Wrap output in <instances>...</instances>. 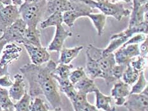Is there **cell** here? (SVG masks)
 <instances>
[{"instance_id": "cell-1", "label": "cell", "mask_w": 148, "mask_h": 111, "mask_svg": "<svg viewBox=\"0 0 148 111\" xmlns=\"http://www.w3.org/2000/svg\"><path fill=\"white\" fill-rule=\"evenodd\" d=\"M57 63L51 60L45 65L27 63L19 69L29 84V92L32 98L44 95L50 104L55 108L60 107L61 97L53 74Z\"/></svg>"}, {"instance_id": "cell-2", "label": "cell", "mask_w": 148, "mask_h": 111, "mask_svg": "<svg viewBox=\"0 0 148 111\" xmlns=\"http://www.w3.org/2000/svg\"><path fill=\"white\" fill-rule=\"evenodd\" d=\"M86 52L97 61L101 71V78L104 79L106 84L109 86L115 82L112 74V69L116 64L114 53H104L103 48H99L92 44L87 46Z\"/></svg>"}, {"instance_id": "cell-3", "label": "cell", "mask_w": 148, "mask_h": 111, "mask_svg": "<svg viewBox=\"0 0 148 111\" xmlns=\"http://www.w3.org/2000/svg\"><path fill=\"white\" fill-rule=\"evenodd\" d=\"M21 18L27 27H37L47 12V1L41 0L33 2H23L19 6Z\"/></svg>"}, {"instance_id": "cell-4", "label": "cell", "mask_w": 148, "mask_h": 111, "mask_svg": "<svg viewBox=\"0 0 148 111\" xmlns=\"http://www.w3.org/2000/svg\"><path fill=\"white\" fill-rule=\"evenodd\" d=\"M147 25L148 22H144V23L137 25V26H128L126 29L120 32V33L112 35L110 38V43L106 48H103V53H114L116 50H118L119 48H120L135 34L143 33L147 35Z\"/></svg>"}, {"instance_id": "cell-5", "label": "cell", "mask_w": 148, "mask_h": 111, "mask_svg": "<svg viewBox=\"0 0 148 111\" xmlns=\"http://www.w3.org/2000/svg\"><path fill=\"white\" fill-rule=\"evenodd\" d=\"M95 8L106 16L114 17L116 20L120 21L123 17L130 16L131 10L125 7L124 4L120 2L112 3L109 0H95Z\"/></svg>"}, {"instance_id": "cell-6", "label": "cell", "mask_w": 148, "mask_h": 111, "mask_svg": "<svg viewBox=\"0 0 148 111\" xmlns=\"http://www.w3.org/2000/svg\"><path fill=\"white\" fill-rule=\"evenodd\" d=\"M26 29L27 25L20 18L4 31L1 37L7 41L8 43H17L23 44Z\"/></svg>"}, {"instance_id": "cell-7", "label": "cell", "mask_w": 148, "mask_h": 111, "mask_svg": "<svg viewBox=\"0 0 148 111\" xmlns=\"http://www.w3.org/2000/svg\"><path fill=\"white\" fill-rule=\"evenodd\" d=\"M113 53L116 64L127 65L135 57L140 55L139 44H132L123 45Z\"/></svg>"}, {"instance_id": "cell-8", "label": "cell", "mask_w": 148, "mask_h": 111, "mask_svg": "<svg viewBox=\"0 0 148 111\" xmlns=\"http://www.w3.org/2000/svg\"><path fill=\"white\" fill-rule=\"evenodd\" d=\"M21 18L18 7L14 5L4 6L0 10V33L5 29Z\"/></svg>"}, {"instance_id": "cell-9", "label": "cell", "mask_w": 148, "mask_h": 111, "mask_svg": "<svg viewBox=\"0 0 148 111\" xmlns=\"http://www.w3.org/2000/svg\"><path fill=\"white\" fill-rule=\"evenodd\" d=\"M123 106L128 110L148 111L147 87L139 94H130Z\"/></svg>"}, {"instance_id": "cell-10", "label": "cell", "mask_w": 148, "mask_h": 111, "mask_svg": "<svg viewBox=\"0 0 148 111\" xmlns=\"http://www.w3.org/2000/svg\"><path fill=\"white\" fill-rule=\"evenodd\" d=\"M29 57L31 63L36 65H41L50 60V55L46 48L36 46L31 44H23Z\"/></svg>"}, {"instance_id": "cell-11", "label": "cell", "mask_w": 148, "mask_h": 111, "mask_svg": "<svg viewBox=\"0 0 148 111\" xmlns=\"http://www.w3.org/2000/svg\"><path fill=\"white\" fill-rule=\"evenodd\" d=\"M22 48L17 46L15 43H7L2 52L0 57V66L8 67L14 61L17 60L20 57Z\"/></svg>"}, {"instance_id": "cell-12", "label": "cell", "mask_w": 148, "mask_h": 111, "mask_svg": "<svg viewBox=\"0 0 148 111\" xmlns=\"http://www.w3.org/2000/svg\"><path fill=\"white\" fill-rule=\"evenodd\" d=\"M148 4H140L136 2H133L132 10L130 13V18L128 24L129 27L137 26L144 22H148Z\"/></svg>"}, {"instance_id": "cell-13", "label": "cell", "mask_w": 148, "mask_h": 111, "mask_svg": "<svg viewBox=\"0 0 148 111\" xmlns=\"http://www.w3.org/2000/svg\"><path fill=\"white\" fill-rule=\"evenodd\" d=\"M54 37L48 46V50L50 52H60L64 47V44L66 39L73 36L71 31L66 30L62 25H57Z\"/></svg>"}, {"instance_id": "cell-14", "label": "cell", "mask_w": 148, "mask_h": 111, "mask_svg": "<svg viewBox=\"0 0 148 111\" xmlns=\"http://www.w3.org/2000/svg\"><path fill=\"white\" fill-rule=\"evenodd\" d=\"M130 86L123 81L115 82L111 91V96L114 99L115 106H123L127 97L130 94Z\"/></svg>"}, {"instance_id": "cell-15", "label": "cell", "mask_w": 148, "mask_h": 111, "mask_svg": "<svg viewBox=\"0 0 148 111\" xmlns=\"http://www.w3.org/2000/svg\"><path fill=\"white\" fill-rule=\"evenodd\" d=\"M14 81L12 85L10 87L8 93L11 99L18 101L24 96L27 90L25 88L23 75L20 73H17L14 75Z\"/></svg>"}, {"instance_id": "cell-16", "label": "cell", "mask_w": 148, "mask_h": 111, "mask_svg": "<svg viewBox=\"0 0 148 111\" xmlns=\"http://www.w3.org/2000/svg\"><path fill=\"white\" fill-rule=\"evenodd\" d=\"M94 93L95 95V107L98 110L115 111L114 101L111 96H108L102 93L98 88L95 89Z\"/></svg>"}, {"instance_id": "cell-17", "label": "cell", "mask_w": 148, "mask_h": 111, "mask_svg": "<svg viewBox=\"0 0 148 111\" xmlns=\"http://www.w3.org/2000/svg\"><path fill=\"white\" fill-rule=\"evenodd\" d=\"M87 95L77 91L75 96L70 100L75 111H99L95 106L88 102Z\"/></svg>"}, {"instance_id": "cell-18", "label": "cell", "mask_w": 148, "mask_h": 111, "mask_svg": "<svg viewBox=\"0 0 148 111\" xmlns=\"http://www.w3.org/2000/svg\"><path fill=\"white\" fill-rule=\"evenodd\" d=\"M73 8V4L68 0H50L47 1L46 13L50 15L54 12L64 13Z\"/></svg>"}, {"instance_id": "cell-19", "label": "cell", "mask_w": 148, "mask_h": 111, "mask_svg": "<svg viewBox=\"0 0 148 111\" xmlns=\"http://www.w3.org/2000/svg\"><path fill=\"white\" fill-rule=\"evenodd\" d=\"M83 49V46H75L71 48L63 47L60 52V53L59 60V63L70 64L79 55V53Z\"/></svg>"}, {"instance_id": "cell-20", "label": "cell", "mask_w": 148, "mask_h": 111, "mask_svg": "<svg viewBox=\"0 0 148 111\" xmlns=\"http://www.w3.org/2000/svg\"><path fill=\"white\" fill-rule=\"evenodd\" d=\"M74 87L79 93L86 95L94 93L95 89L97 88L96 86L94 79H91L87 74L83 76L79 81L74 84Z\"/></svg>"}, {"instance_id": "cell-21", "label": "cell", "mask_w": 148, "mask_h": 111, "mask_svg": "<svg viewBox=\"0 0 148 111\" xmlns=\"http://www.w3.org/2000/svg\"><path fill=\"white\" fill-rule=\"evenodd\" d=\"M90 13L82 10L74 9L62 13L63 22L69 27H72L75 25L77 19L81 17H87Z\"/></svg>"}, {"instance_id": "cell-22", "label": "cell", "mask_w": 148, "mask_h": 111, "mask_svg": "<svg viewBox=\"0 0 148 111\" xmlns=\"http://www.w3.org/2000/svg\"><path fill=\"white\" fill-rule=\"evenodd\" d=\"M40 36V31L37 27H27L24 34L23 44H26L36 46H42Z\"/></svg>"}, {"instance_id": "cell-23", "label": "cell", "mask_w": 148, "mask_h": 111, "mask_svg": "<svg viewBox=\"0 0 148 111\" xmlns=\"http://www.w3.org/2000/svg\"><path fill=\"white\" fill-rule=\"evenodd\" d=\"M87 17L91 20L95 29L97 30L98 36H102V34H104L107 16L103 14L102 13L92 12L88 15Z\"/></svg>"}, {"instance_id": "cell-24", "label": "cell", "mask_w": 148, "mask_h": 111, "mask_svg": "<svg viewBox=\"0 0 148 111\" xmlns=\"http://www.w3.org/2000/svg\"><path fill=\"white\" fill-rule=\"evenodd\" d=\"M55 79L59 85V88L60 91L62 92L63 93L66 95V96L71 100L72 98L75 96L77 93V91L75 90L74 85L68 79H61L59 78L56 77L53 74Z\"/></svg>"}, {"instance_id": "cell-25", "label": "cell", "mask_w": 148, "mask_h": 111, "mask_svg": "<svg viewBox=\"0 0 148 111\" xmlns=\"http://www.w3.org/2000/svg\"><path fill=\"white\" fill-rule=\"evenodd\" d=\"M63 23L62 13L54 12L50 15L45 20L40 22V27L43 29L50 27H56L57 25H62Z\"/></svg>"}, {"instance_id": "cell-26", "label": "cell", "mask_w": 148, "mask_h": 111, "mask_svg": "<svg viewBox=\"0 0 148 111\" xmlns=\"http://www.w3.org/2000/svg\"><path fill=\"white\" fill-rule=\"evenodd\" d=\"M0 106L3 110H14V104L10 97L6 88L0 87Z\"/></svg>"}, {"instance_id": "cell-27", "label": "cell", "mask_w": 148, "mask_h": 111, "mask_svg": "<svg viewBox=\"0 0 148 111\" xmlns=\"http://www.w3.org/2000/svg\"><path fill=\"white\" fill-rule=\"evenodd\" d=\"M139 74V72L136 71L130 64H128L125 68L121 78L123 79V81L125 83L132 86L137 80Z\"/></svg>"}, {"instance_id": "cell-28", "label": "cell", "mask_w": 148, "mask_h": 111, "mask_svg": "<svg viewBox=\"0 0 148 111\" xmlns=\"http://www.w3.org/2000/svg\"><path fill=\"white\" fill-rule=\"evenodd\" d=\"M147 87V81L145 76V72H140L136 82L131 87L130 94H139Z\"/></svg>"}, {"instance_id": "cell-29", "label": "cell", "mask_w": 148, "mask_h": 111, "mask_svg": "<svg viewBox=\"0 0 148 111\" xmlns=\"http://www.w3.org/2000/svg\"><path fill=\"white\" fill-rule=\"evenodd\" d=\"M33 98L27 93L25 92L24 95L17 103L14 104V111H30V106Z\"/></svg>"}, {"instance_id": "cell-30", "label": "cell", "mask_w": 148, "mask_h": 111, "mask_svg": "<svg viewBox=\"0 0 148 111\" xmlns=\"http://www.w3.org/2000/svg\"><path fill=\"white\" fill-rule=\"evenodd\" d=\"M73 67L74 65L71 63L70 64L59 63V65H57L54 75L61 79H68L70 72Z\"/></svg>"}, {"instance_id": "cell-31", "label": "cell", "mask_w": 148, "mask_h": 111, "mask_svg": "<svg viewBox=\"0 0 148 111\" xmlns=\"http://www.w3.org/2000/svg\"><path fill=\"white\" fill-rule=\"evenodd\" d=\"M147 59V58H146V57L139 55L132 60L129 64L134 69L140 72L142 71H144L145 68L146 67Z\"/></svg>"}, {"instance_id": "cell-32", "label": "cell", "mask_w": 148, "mask_h": 111, "mask_svg": "<svg viewBox=\"0 0 148 111\" xmlns=\"http://www.w3.org/2000/svg\"><path fill=\"white\" fill-rule=\"evenodd\" d=\"M30 111H49V109L44 100L37 97L34 98L33 100L32 99Z\"/></svg>"}, {"instance_id": "cell-33", "label": "cell", "mask_w": 148, "mask_h": 111, "mask_svg": "<svg viewBox=\"0 0 148 111\" xmlns=\"http://www.w3.org/2000/svg\"><path fill=\"white\" fill-rule=\"evenodd\" d=\"M86 74L83 67H78L75 70L71 71L69 76V80L74 85L79 81L83 76Z\"/></svg>"}, {"instance_id": "cell-34", "label": "cell", "mask_w": 148, "mask_h": 111, "mask_svg": "<svg viewBox=\"0 0 148 111\" xmlns=\"http://www.w3.org/2000/svg\"><path fill=\"white\" fill-rule=\"evenodd\" d=\"M147 37V34H143V33L136 34H135V36L134 35L132 37H130L126 43L123 44V45H128V44H139L141 43H143Z\"/></svg>"}, {"instance_id": "cell-35", "label": "cell", "mask_w": 148, "mask_h": 111, "mask_svg": "<svg viewBox=\"0 0 148 111\" xmlns=\"http://www.w3.org/2000/svg\"><path fill=\"white\" fill-rule=\"evenodd\" d=\"M13 82L14 81L11 79L10 74L5 75L0 78V87L1 88H10L12 85Z\"/></svg>"}, {"instance_id": "cell-36", "label": "cell", "mask_w": 148, "mask_h": 111, "mask_svg": "<svg viewBox=\"0 0 148 111\" xmlns=\"http://www.w3.org/2000/svg\"><path fill=\"white\" fill-rule=\"evenodd\" d=\"M139 51L140 55L147 58V52H148V39L147 37L144 40L143 43L139 44Z\"/></svg>"}, {"instance_id": "cell-37", "label": "cell", "mask_w": 148, "mask_h": 111, "mask_svg": "<svg viewBox=\"0 0 148 111\" xmlns=\"http://www.w3.org/2000/svg\"><path fill=\"white\" fill-rule=\"evenodd\" d=\"M72 3H83V4L87 5L90 6L92 8L95 9L96 6L95 0H68Z\"/></svg>"}, {"instance_id": "cell-38", "label": "cell", "mask_w": 148, "mask_h": 111, "mask_svg": "<svg viewBox=\"0 0 148 111\" xmlns=\"http://www.w3.org/2000/svg\"><path fill=\"white\" fill-rule=\"evenodd\" d=\"M7 43H8L7 41H6L5 39H3L1 36H0V57H1L3 49H4L5 46Z\"/></svg>"}, {"instance_id": "cell-39", "label": "cell", "mask_w": 148, "mask_h": 111, "mask_svg": "<svg viewBox=\"0 0 148 111\" xmlns=\"http://www.w3.org/2000/svg\"><path fill=\"white\" fill-rule=\"evenodd\" d=\"M7 74H10L8 67H3L0 66V78Z\"/></svg>"}, {"instance_id": "cell-40", "label": "cell", "mask_w": 148, "mask_h": 111, "mask_svg": "<svg viewBox=\"0 0 148 111\" xmlns=\"http://www.w3.org/2000/svg\"><path fill=\"white\" fill-rule=\"evenodd\" d=\"M12 5L19 6L23 3V0H11Z\"/></svg>"}, {"instance_id": "cell-41", "label": "cell", "mask_w": 148, "mask_h": 111, "mask_svg": "<svg viewBox=\"0 0 148 111\" xmlns=\"http://www.w3.org/2000/svg\"><path fill=\"white\" fill-rule=\"evenodd\" d=\"M0 2L4 6H7L12 4L11 0H0Z\"/></svg>"}, {"instance_id": "cell-42", "label": "cell", "mask_w": 148, "mask_h": 111, "mask_svg": "<svg viewBox=\"0 0 148 111\" xmlns=\"http://www.w3.org/2000/svg\"><path fill=\"white\" fill-rule=\"evenodd\" d=\"M125 2L127 3H130L132 0H111V2L112 3H118V2Z\"/></svg>"}, {"instance_id": "cell-43", "label": "cell", "mask_w": 148, "mask_h": 111, "mask_svg": "<svg viewBox=\"0 0 148 111\" xmlns=\"http://www.w3.org/2000/svg\"><path fill=\"white\" fill-rule=\"evenodd\" d=\"M133 2H136L140 4H146L147 3V0H133Z\"/></svg>"}, {"instance_id": "cell-44", "label": "cell", "mask_w": 148, "mask_h": 111, "mask_svg": "<svg viewBox=\"0 0 148 111\" xmlns=\"http://www.w3.org/2000/svg\"><path fill=\"white\" fill-rule=\"evenodd\" d=\"M53 111H66L65 110L62 109V108H61L60 107H57V108H55L54 110Z\"/></svg>"}, {"instance_id": "cell-45", "label": "cell", "mask_w": 148, "mask_h": 111, "mask_svg": "<svg viewBox=\"0 0 148 111\" xmlns=\"http://www.w3.org/2000/svg\"><path fill=\"white\" fill-rule=\"evenodd\" d=\"M24 2H33V1H38L41 0H23Z\"/></svg>"}, {"instance_id": "cell-46", "label": "cell", "mask_w": 148, "mask_h": 111, "mask_svg": "<svg viewBox=\"0 0 148 111\" xmlns=\"http://www.w3.org/2000/svg\"><path fill=\"white\" fill-rule=\"evenodd\" d=\"M3 7H4V5H3L2 4V3H1V2H0V10L2 9Z\"/></svg>"}, {"instance_id": "cell-47", "label": "cell", "mask_w": 148, "mask_h": 111, "mask_svg": "<svg viewBox=\"0 0 148 111\" xmlns=\"http://www.w3.org/2000/svg\"><path fill=\"white\" fill-rule=\"evenodd\" d=\"M0 111H3V109H1V106H0Z\"/></svg>"}, {"instance_id": "cell-48", "label": "cell", "mask_w": 148, "mask_h": 111, "mask_svg": "<svg viewBox=\"0 0 148 111\" xmlns=\"http://www.w3.org/2000/svg\"><path fill=\"white\" fill-rule=\"evenodd\" d=\"M128 111H135V110H128Z\"/></svg>"}, {"instance_id": "cell-49", "label": "cell", "mask_w": 148, "mask_h": 111, "mask_svg": "<svg viewBox=\"0 0 148 111\" xmlns=\"http://www.w3.org/2000/svg\"><path fill=\"white\" fill-rule=\"evenodd\" d=\"M46 1H50V0H45Z\"/></svg>"}, {"instance_id": "cell-50", "label": "cell", "mask_w": 148, "mask_h": 111, "mask_svg": "<svg viewBox=\"0 0 148 111\" xmlns=\"http://www.w3.org/2000/svg\"><path fill=\"white\" fill-rule=\"evenodd\" d=\"M12 111H14V110H12Z\"/></svg>"}]
</instances>
